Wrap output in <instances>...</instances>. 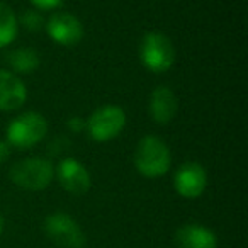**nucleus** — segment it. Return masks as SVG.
Instances as JSON below:
<instances>
[{
	"label": "nucleus",
	"instance_id": "nucleus-11",
	"mask_svg": "<svg viewBox=\"0 0 248 248\" xmlns=\"http://www.w3.org/2000/svg\"><path fill=\"white\" fill-rule=\"evenodd\" d=\"M150 116L158 124H169L179 110V100L173 90L167 85H160L150 95Z\"/></svg>",
	"mask_w": 248,
	"mask_h": 248
},
{
	"label": "nucleus",
	"instance_id": "nucleus-18",
	"mask_svg": "<svg viewBox=\"0 0 248 248\" xmlns=\"http://www.w3.org/2000/svg\"><path fill=\"white\" fill-rule=\"evenodd\" d=\"M11 150H12V146L9 145L7 141H0V165L9 160V156H11Z\"/></svg>",
	"mask_w": 248,
	"mask_h": 248
},
{
	"label": "nucleus",
	"instance_id": "nucleus-13",
	"mask_svg": "<svg viewBox=\"0 0 248 248\" xmlns=\"http://www.w3.org/2000/svg\"><path fill=\"white\" fill-rule=\"evenodd\" d=\"M7 63L16 73H32L38 70L41 60H39V55L36 49L24 46V48H17L9 53Z\"/></svg>",
	"mask_w": 248,
	"mask_h": 248
},
{
	"label": "nucleus",
	"instance_id": "nucleus-9",
	"mask_svg": "<svg viewBox=\"0 0 248 248\" xmlns=\"http://www.w3.org/2000/svg\"><path fill=\"white\" fill-rule=\"evenodd\" d=\"M55 175L60 186L66 192L75 194V196H82V194L89 192L90 186H92L89 170L75 158H63L55 169Z\"/></svg>",
	"mask_w": 248,
	"mask_h": 248
},
{
	"label": "nucleus",
	"instance_id": "nucleus-3",
	"mask_svg": "<svg viewBox=\"0 0 248 248\" xmlns=\"http://www.w3.org/2000/svg\"><path fill=\"white\" fill-rule=\"evenodd\" d=\"M48 133V121L39 112H22L7 126V143L14 148L28 150L43 141Z\"/></svg>",
	"mask_w": 248,
	"mask_h": 248
},
{
	"label": "nucleus",
	"instance_id": "nucleus-10",
	"mask_svg": "<svg viewBox=\"0 0 248 248\" xmlns=\"http://www.w3.org/2000/svg\"><path fill=\"white\" fill-rule=\"evenodd\" d=\"M28 89L14 72L0 70V110H16L24 106Z\"/></svg>",
	"mask_w": 248,
	"mask_h": 248
},
{
	"label": "nucleus",
	"instance_id": "nucleus-6",
	"mask_svg": "<svg viewBox=\"0 0 248 248\" xmlns=\"http://www.w3.org/2000/svg\"><path fill=\"white\" fill-rule=\"evenodd\" d=\"M45 231L60 248H83L87 238L80 224L66 213H53L45 219Z\"/></svg>",
	"mask_w": 248,
	"mask_h": 248
},
{
	"label": "nucleus",
	"instance_id": "nucleus-15",
	"mask_svg": "<svg viewBox=\"0 0 248 248\" xmlns=\"http://www.w3.org/2000/svg\"><path fill=\"white\" fill-rule=\"evenodd\" d=\"M21 22L28 31H39L43 28V16L38 11H24Z\"/></svg>",
	"mask_w": 248,
	"mask_h": 248
},
{
	"label": "nucleus",
	"instance_id": "nucleus-16",
	"mask_svg": "<svg viewBox=\"0 0 248 248\" xmlns=\"http://www.w3.org/2000/svg\"><path fill=\"white\" fill-rule=\"evenodd\" d=\"M36 9L39 11H53V9H58L62 0H29Z\"/></svg>",
	"mask_w": 248,
	"mask_h": 248
},
{
	"label": "nucleus",
	"instance_id": "nucleus-19",
	"mask_svg": "<svg viewBox=\"0 0 248 248\" xmlns=\"http://www.w3.org/2000/svg\"><path fill=\"white\" fill-rule=\"evenodd\" d=\"M4 228H5V221H4V216L0 214V234H2V231H4Z\"/></svg>",
	"mask_w": 248,
	"mask_h": 248
},
{
	"label": "nucleus",
	"instance_id": "nucleus-17",
	"mask_svg": "<svg viewBox=\"0 0 248 248\" xmlns=\"http://www.w3.org/2000/svg\"><path fill=\"white\" fill-rule=\"evenodd\" d=\"M66 126H68L73 133H80L85 129V119H82V117H72V119H68Z\"/></svg>",
	"mask_w": 248,
	"mask_h": 248
},
{
	"label": "nucleus",
	"instance_id": "nucleus-8",
	"mask_svg": "<svg viewBox=\"0 0 248 248\" xmlns=\"http://www.w3.org/2000/svg\"><path fill=\"white\" fill-rule=\"evenodd\" d=\"M49 38L62 46H75L83 39V26L70 12H55L46 22Z\"/></svg>",
	"mask_w": 248,
	"mask_h": 248
},
{
	"label": "nucleus",
	"instance_id": "nucleus-12",
	"mask_svg": "<svg viewBox=\"0 0 248 248\" xmlns=\"http://www.w3.org/2000/svg\"><path fill=\"white\" fill-rule=\"evenodd\" d=\"M175 243L179 248H217V238L209 228L189 223L175 231Z\"/></svg>",
	"mask_w": 248,
	"mask_h": 248
},
{
	"label": "nucleus",
	"instance_id": "nucleus-4",
	"mask_svg": "<svg viewBox=\"0 0 248 248\" xmlns=\"http://www.w3.org/2000/svg\"><path fill=\"white\" fill-rule=\"evenodd\" d=\"M124 126H126V112L116 104H106L99 107L85 121V128L90 138L99 143L117 138Z\"/></svg>",
	"mask_w": 248,
	"mask_h": 248
},
{
	"label": "nucleus",
	"instance_id": "nucleus-7",
	"mask_svg": "<svg viewBox=\"0 0 248 248\" xmlns=\"http://www.w3.org/2000/svg\"><path fill=\"white\" fill-rule=\"evenodd\" d=\"M173 186H175L177 194L186 199H196L202 196L207 187L206 169L197 162H186L175 172Z\"/></svg>",
	"mask_w": 248,
	"mask_h": 248
},
{
	"label": "nucleus",
	"instance_id": "nucleus-14",
	"mask_svg": "<svg viewBox=\"0 0 248 248\" xmlns=\"http://www.w3.org/2000/svg\"><path fill=\"white\" fill-rule=\"evenodd\" d=\"M19 31L17 17L7 4L0 2V48H5L16 39Z\"/></svg>",
	"mask_w": 248,
	"mask_h": 248
},
{
	"label": "nucleus",
	"instance_id": "nucleus-1",
	"mask_svg": "<svg viewBox=\"0 0 248 248\" xmlns=\"http://www.w3.org/2000/svg\"><path fill=\"white\" fill-rule=\"evenodd\" d=\"M135 167L146 179H158L169 172L172 153L163 140L148 135L140 140L135 150Z\"/></svg>",
	"mask_w": 248,
	"mask_h": 248
},
{
	"label": "nucleus",
	"instance_id": "nucleus-5",
	"mask_svg": "<svg viewBox=\"0 0 248 248\" xmlns=\"http://www.w3.org/2000/svg\"><path fill=\"white\" fill-rule=\"evenodd\" d=\"M140 56L150 72L163 73L175 63V46L163 32H148L140 46Z\"/></svg>",
	"mask_w": 248,
	"mask_h": 248
},
{
	"label": "nucleus",
	"instance_id": "nucleus-2",
	"mask_svg": "<svg viewBox=\"0 0 248 248\" xmlns=\"http://www.w3.org/2000/svg\"><path fill=\"white\" fill-rule=\"evenodd\" d=\"M9 177L24 190H45L55 179V167L48 158L31 156L14 163Z\"/></svg>",
	"mask_w": 248,
	"mask_h": 248
}]
</instances>
